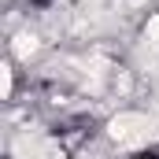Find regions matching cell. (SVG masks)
<instances>
[{"mask_svg":"<svg viewBox=\"0 0 159 159\" xmlns=\"http://www.w3.org/2000/svg\"><path fill=\"white\" fill-rule=\"evenodd\" d=\"M126 159H159V148H137L133 156H126Z\"/></svg>","mask_w":159,"mask_h":159,"instance_id":"cell-1","label":"cell"},{"mask_svg":"<svg viewBox=\"0 0 159 159\" xmlns=\"http://www.w3.org/2000/svg\"><path fill=\"white\" fill-rule=\"evenodd\" d=\"M30 4H34V7H37V11H48V7H52V4H56V0H30Z\"/></svg>","mask_w":159,"mask_h":159,"instance_id":"cell-2","label":"cell"}]
</instances>
